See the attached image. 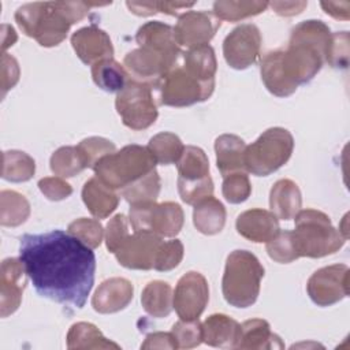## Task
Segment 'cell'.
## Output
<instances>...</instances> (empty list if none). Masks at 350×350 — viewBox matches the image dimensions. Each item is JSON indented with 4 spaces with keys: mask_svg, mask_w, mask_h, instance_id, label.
<instances>
[{
    "mask_svg": "<svg viewBox=\"0 0 350 350\" xmlns=\"http://www.w3.org/2000/svg\"><path fill=\"white\" fill-rule=\"evenodd\" d=\"M126 5L138 16H149L159 12V1H126Z\"/></svg>",
    "mask_w": 350,
    "mask_h": 350,
    "instance_id": "db71d44e",
    "label": "cell"
},
{
    "mask_svg": "<svg viewBox=\"0 0 350 350\" xmlns=\"http://www.w3.org/2000/svg\"><path fill=\"white\" fill-rule=\"evenodd\" d=\"M331 41L329 27L309 19L293 27L284 51H271L261 60L260 72L265 88L278 97L293 94L321 70Z\"/></svg>",
    "mask_w": 350,
    "mask_h": 350,
    "instance_id": "7a4b0ae2",
    "label": "cell"
},
{
    "mask_svg": "<svg viewBox=\"0 0 350 350\" xmlns=\"http://www.w3.org/2000/svg\"><path fill=\"white\" fill-rule=\"evenodd\" d=\"M272 10L282 16H293L304 11V8L308 5L306 1H273L269 3Z\"/></svg>",
    "mask_w": 350,
    "mask_h": 350,
    "instance_id": "f5cc1de1",
    "label": "cell"
},
{
    "mask_svg": "<svg viewBox=\"0 0 350 350\" xmlns=\"http://www.w3.org/2000/svg\"><path fill=\"white\" fill-rule=\"evenodd\" d=\"M171 334L179 349H193L202 342V324L196 320H179L172 325Z\"/></svg>",
    "mask_w": 350,
    "mask_h": 350,
    "instance_id": "7bdbcfd3",
    "label": "cell"
},
{
    "mask_svg": "<svg viewBox=\"0 0 350 350\" xmlns=\"http://www.w3.org/2000/svg\"><path fill=\"white\" fill-rule=\"evenodd\" d=\"M26 269L21 258H5L0 271V313L1 317L12 314L21 305L26 284Z\"/></svg>",
    "mask_w": 350,
    "mask_h": 350,
    "instance_id": "e0dca14e",
    "label": "cell"
},
{
    "mask_svg": "<svg viewBox=\"0 0 350 350\" xmlns=\"http://www.w3.org/2000/svg\"><path fill=\"white\" fill-rule=\"evenodd\" d=\"M302 198L297 183L290 179L278 180L269 193L271 212L282 220H290L301 211Z\"/></svg>",
    "mask_w": 350,
    "mask_h": 350,
    "instance_id": "603a6c76",
    "label": "cell"
},
{
    "mask_svg": "<svg viewBox=\"0 0 350 350\" xmlns=\"http://www.w3.org/2000/svg\"><path fill=\"white\" fill-rule=\"evenodd\" d=\"M183 258V245L179 239L163 241L156 253L153 268L156 271H171L179 265Z\"/></svg>",
    "mask_w": 350,
    "mask_h": 350,
    "instance_id": "f6af8a7d",
    "label": "cell"
},
{
    "mask_svg": "<svg viewBox=\"0 0 350 350\" xmlns=\"http://www.w3.org/2000/svg\"><path fill=\"white\" fill-rule=\"evenodd\" d=\"M130 235L129 232V219L123 213L115 215L107 224L105 228V243L111 253H115L118 247Z\"/></svg>",
    "mask_w": 350,
    "mask_h": 350,
    "instance_id": "7dc6e473",
    "label": "cell"
},
{
    "mask_svg": "<svg viewBox=\"0 0 350 350\" xmlns=\"http://www.w3.org/2000/svg\"><path fill=\"white\" fill-rule=\"evenodd\" d=\"M107 5L85 1L29 3L19 7L15 21L23 34L34 38L41 46H56L67 36L70 27L82 21L90 7Z\"/></svg>",
    "mask_w": 350,
    "mask_h": 350,
    "instance_id": "3957f363",
    "label": "cell"
},
{
    "mask_svg": "<svg viewBox=\"0 0 350 350\" xmlns=\"http://www.w3.org/2000/svg\"><path fill=\"white\" fill-rule=\"evenodd\" d=\"M19 258L41 297L75 309L83 308L94 284L93 249L68 231L53 230L22 235Z\"/></svg>",
    "mask_w": 350,
    "mask_h": 350,
    "instance_id": "6da1fadb",
    "label": "cell"
},
{
    "mask_svg": "<svg viewBox=\"0 0 350 350\" xmlns=\"http://www.w3.org/2000/svg\"><path fill=\"white\" fill-rule=\"evenodd\" d=\"M133 294L134 288L130 280L124 278H109L96 290L92 298V306L103 314L116 313L131 302Z\"/></svg>",
    "mask_w": 350,
    "mask_h": 350,
    "instance_id": "ffe728a7",
    "label": "cell"
},
{
    "mask_svg": "<svg viewBox=\"0 0 350 350\" xmlns=\"http://www.w3.org/2000/svg\"><path fill=\"white\" fill-rule=\"evenodd\" d=\"M193 223L201 234L215 235L220 232L226 224L224 205L213 196L201 200L194 205Z\"/></svg>",
    "mask_w": 350,
    "mask_h": 350,
    "instance_id": "4316f807",
    "label": "cell"
},
{
    "mask_svg": "<svg viewBox=\"0 0 350 350\" xmlns=\"http://www.w3.org/2000/svg\"><path fill=\"white\" fill-rule=\"evenodd\" d=\"M156 161L146 146L127 145L100 159L94 165L96 176L108 187L122 190L154 170Z\"/></svg>",
    "mask_w": 350,
    "mask_h": 350,
    "instance_id": "8992f818",
    "label": "cell"
},
{
    "mask_svg": "<svg viewBox=\"0 0 350 350\" xmlns=\"http://www.w3.org/2000/svg\"><path fill=\"white\" fill-rule=\"evenodd\" d=\"M129 220L134 231H150L161 238H172L183 226V211L176 202L156 201L133 204Z\"/></svg>",
    "mask_w": 350,
    "mask_h": 350,
    "instance_id": "ba28073f",
    "label": "cell"
},
{
    "mask_svg": "<svg viewBox=\"0 0 350 350\" xmlns=\"http://www.w3.org/2000/svg\"><path fill=\"white\" fill-rule=\"evenodd\" d=\"M93 82L108 93H119L130 81L123 64L113 59H105L92 66Z\"/></svg>",
    "mask_w": 350,
    "mask_h": 350,
    "instance_id": "f546056e",
    "label": "cell"
},
{
    "mask_svg": "<svg viewBox=\"0 0 350 350\" xmlns=\"http://www.w3.org/2000/svg\"><path fill=\"white\" fill-rule=\"evenodd\" d=\"M245 141L234 134H223L215 141L216 165L223 176L245 170Z\"/></svg>",
    "mask_w": 350,
    "mask_h": 350,
    "instance_id": "7402d4cb",
    "label": "cell"
},
{
    "mask_svg": "<svg viewBox=\"0 0 350 350\" xmlns=\"http://www.w3.org/2000/svg\"><path fill=\"white\" fill-rule=\"evenodd\" d=\"M310 299L319 306H331L349 295V267L334 264L317 269L306 283Z\"/></svg>",
    "mask_w": 350,
    "mask_h": 350,
    "instance_id": "7c38bea8",
    "label": "cell"
},
{
    "mask_svg": "<svg viewBox=\"0 0 350 350\" xmlns=\"http://www.w3.org/2000/svg\"><path fill=\"white\" fill-rule=\"evenodd\" d=\"M38 189L51 201H60L71 196L72 187L60 176H46L40 179Z\"/></svg>",
    "mask_w": 350,
    "mask_h": 350,
    "instance_id": "c3c4849f",
    "label": "cell"
},
{
    "mask_svg": "<svg viewBox=\"0 0 350 350\" xmlns=\"http://www.w3.org/2000/svg\"><path fill=\"white\" fill-rule=\"evenodd\" d=\"M293 237L299 257L320 258L338 252L346 242L329 217L316 209H301L295 215Z\"/></svg>",
    "mask_w": 350,
    "mask_h": 350,
    "instance_id": "5b68a950",
    "label": "cell"
},
{
    "mask_svg": "<svg viewBox=\"0 0 350 350\" xmlns=\"http://www.w3.org/2000/svg\"><path fill=\"white\" fill-rule=\"evenodd\" d=\"M221 193L230 204H241L246 201L252 193V185L245 171L232 172L223 176Z\"/></svg>",
    "mask_w": 350,
    "mask_h": 350,
    "instance_id": "60d3db41",
    "label": "cell"
},
{
    "mask_svg": "<svg viewBox=\"0 0 350 350\" xmlns=\"http://www.w3.org/2000/svg\"><path fill=\"white\" fill-rule=\"evenodd\" d=\"M30 215L29 201L14 190L0 193V223L5 227H16L26 221Z\"/></svg>",
    "mask_w": 350,
    "mask_h": 350,
    "instance_id": "1f68e13d",
    "label": "cell"
},
{
    "mask_svg": "<svg viewBox=\"0 0 350 350\" xmlns=\"http://www.w3.org/2000/svg\"><path fill=\"white\" fill-rule=\"evenodd\" d=\"M71 45L77 56L85 64H96L105 59H113V46L109 36L96 27L86 26L71 36Z\"/></svg>",
    "mask_w": 350,
    "mask_h": 350,
    "instance_id": "ac0fdd59",
    "label": "cell"
},
{
    "mask_svg": "<svg viewBox=\"0 0 350 350\" xmlns=\"http://www.w3.org/2000/svg\"><path fill=\"white\" fill-rule=\"evenodd\" d=\"M209 299L208 282L200 272L190 271L179 280L174 291L172 306L182 320L198 319Z\"/></svg>",
    "mask_w": 350,
    "mask_h": 350,
    "instance_id": "5bb4252c",
    "label": "cell"
},
{
    "mask_svg": "<svg viewBox=\"0 0 350 350\" xmlns=\"http://www.w3.org/2000/svg\"><path fill=\"white\" fill-rule=\"evenodd\" d=\"M194 3H179V1H159V12L168 15H178L180 10L193 7Z\"/></svg>",
    "mask_w": 350,
    "mask_h": 350,
    "instance_id": "11a10c76",
    "label": "cell"
},
{
    "mask_svg": "<svg viewBox=\"0 0 350 350\" xmlns=\"http://www.w3.org/2000/svg\"><path fill=\"white\" fill-rule=\"evenodd\" d=\"M3 30V42H1V48H3V53H5V49L11 45H14V42L18 40L15 30L12 29V26L10 25H3L1 26Z\"/></svg>",
    "mask_w": 350,
    "mask_h": 350,
    "instance_id": "9f6ffc18",
    "label": "cell"
},
{
    "mask_svg": "<svg viewBox=\"0 0 350 350\" xmlns=\"http://www.w3.org/2000/svg\"><path fill=\"white\" fill-rule=\"evenodd\" d=\"M183 67L201 81L215 82L217 63L213 48L211 45L190 48L183 56Z\"/></svg>",
    "mask_w": 350,
    "mask_h": 350,
    "instance_id": "4dcf8cb0",
    "label": "cell"
},
{
    "mask_svg": "<svg viewBox=\"0 0 350 350\" xmlns=\"http://www.w3.org/2000/svg\"><path fill=\"white\" fill-rule=\"evenodd\" d=\"M178 191L183 202L189 205H196L201 200L212 196L213 182L211 175L197 180L178 179Z\"/></svg>",
    "mask_w": 350,
    "mask_h": 350,
    "instance_id": "ee69618b",
    "label": "cell"
},
{
    "mask_svg": "<svg viewBox=\"0 0 350 350\" xmlns=\"http://www.w3.org/2000/svg\"><path fill=\"white\" fill-rule=\"evenodd\" d=\"M172 288L167 282H149L141 294V304L144 310L157 319L167 317L172 310Z\"/></svg>",
    "mask_w": 350,
    "mask_h": 350,
    "instance_id": "83f0119b",
    "label": "cell"
},
{
    "mask_svg": "<svg viewBox=\"0 0 350 350\" xmlns=\"http://www.w3.org/2000/svg\"><path fill=\"white\" fill-rule=\"evenodd\" d=\"M284 345L278 335L271 331L268 321L262 319L246 320L241 324V335L237 349H283Z\"/></svg>",
    "mask_w": 350,
    "mask_h": 350,
    "instance_id": "d4e9b609",
    "label": "cell"
},
{
    "mask_svg": "<svg viewBox=\"0 0 350 350\" xmlns=\"http://www.w3.org/2000/svg\"><path fill=\"white\" fill-rule=\"evenodd\" d=\"M219 26L220 21L208 11H187L178 16L174 37L179 46L189 49L208 45Z\"/></svg>",
    "mask_w": 350,
    "mask_h": 350,
    "instance_id": "2e32d148",
    "label": "cell"
},
{
    "mask_svg": "<svg viewBox=\"0 0 350 350\" xmlns=\"http://www.w3.org/2000/svg\"><path fill=\"white\" fill-rule=\"evenodd\" d=\"M261 49V34L256 25L237 26L223 41V55L227 64L235 70H245L254 64Z\"/></svg>",
    "mask_w": 350,
    "mask_h": 350,
    "instance_id": "4fadbf2b",
    "label": "cell"
},
{
    "mask_svg": "<svg viewBox=\"0 0 350 350\" xmlns=\"http://www.w3.org/2000/svg\"><path fill=\"white\" fill-rule=\"evenodd\" d=\"M178 179L197 180L209 175V161L205 152L197 146H185L180 159L176 163Z\"/></svg>",
    "mask_w": 350,
    "mask_h": 350,
    "instance_id": "836d02e7",
    "label": "cell"
},
{
    "mask_svg": "<svg viewBox=\"0 0 350 350\" xmlns=\"http://www.w3.org/2000/svg\"><path fill=\"white\" fill-rule=\"evenodd\" d=\"M241 324L227 314H211L202 323V342L213 347L237 349Z\"/></svg>",
    "mask_w": 350,
    "mask_h": 350,
    "instance_id": "44dd1931",
    "label": "cell"
},
{
    "mask_svg": "<svg viewBox=\"0 0 350 350\" xmlns=\"http://www.w3.org/2000/svg\"><path fill=\"white\" fill-rule=\"evenodd\" d=\"M178 345L171 332H153L145 338L141 349H176Z\"/></svg>",
    "mask_w": 350,
    "mask_h": 350,
    "instance_id": "f907efd6",
    "label": "cell"
},
{
    "mask_svg": "<svg viewBox=\"0 0 350 350\" xmlns=\"http://www.w3.org/2000/svg\"><path fill=\"white\" fill-rule=\"evenodd\" d=\"M163 238L150 231H134L113 253L118 262L129 269H152Z\"/></svg>",
    "mask_w": 350,
    "mask_h": 350,
    "instance_id": "9a60e30c",
    "label": "cell"
},
{
    "mask_svg": "<svg viewBox=\"0 0 350 350\" xmlns=\"http://www.w3.org/2000/svg\"><path fill=\"white\" fill-rule=\"evenodd\" d=\"M179 55L165 53L150 46H138L130 51L123 59L130 79L159 88L161 79L176 66Z\"/></svg>",
    "mask_w": 350,
    "mask_h": 350,
    "instance_id": "8fae6325",
    "label": "cell"
},
{
    "mask_svg": "<svg viewBox=\"0 0 350 350\" xmlns=\"http://www.w3.org/2000/svg\"><path fill=\"white\" fill-rule=\"evenodd\" d=\"M264 268L258 258L247 250H234L228 254L221 280L223 297L231 306H252L258 294Z\"/></svg>",
    "mask_w": 350,
    "mask_h": 350,
    "instance_id": "277c9868",
    "label": "cell"
},
{
    "mask_svg": "<svg viewBox=\"0 0 350 350\" xmlns=\"http://www.w3.org/2000/svg\"><path fill=\"white\" fill-rule=\"evenodd\" d=\"M82 200L89 212L97 219L109 216L119 204V197L115 190L104 185L97 176L90 178L83 185Z\"/></svg>",
    "mask_w": 350,
    "mask_h": 350,
    "instance_id": "cb8c5ba5",
    "label": "cell"
},
{
    "mask_svg": "<svg viewBox=\"0 0 350 350\" xmlns=\"http://www.w3.org/2000/svg\"><path fill=\"white\" fill-rule=\"evenodd\" d=\"M235 227L239 235L256 243L268 242L280 231L278 217L271 211L260 208L242 212Z\"/></svg>",
    "mask_w": 350,
    "mask_h": 350,
    "instance_id": "d6986e66",
    "label": "cell"
},
{
    "mask_svg": "<svg viewBox=\"0 0 350 350\" xmlns=\"http://www.w3.org/2000/svg\"><path fill=\"white\" fill-rule=\"evenodd\" d=\"M325 62L334 68H346L349 64V33H331Z\"/></svg>",
    "mask_w": 350,
    "mask_h": 350,
    "instance_id": "bcb514c9",
    "label": "cell"
},
{
    "mask_svg": "<svg viewBox=\"0 0 350 350\" xmlns=\"http://www.w3.org/2000/svg\"><path fill=\"white\" fill-rule=\"evenodd\" d=\"M75 148L85 168H94L100 159L115 152V144L101 137L85 138Z\"/></svg>",
    "mask_w": 350,
    "mask_h": 350,
    "instance_id": "f35d334b",
    "label": "cell"
},
{
    "mask_svg": "<svg viewBox=\"0 0 350 350\" xmlns=\"http://www.w3.org/2000/svg\"><path fill=\"white\" fill-rule=\"evenodd\" d=\"M160 103L168 107H189L208 100L215 82H205L191 75L183 66H175L160 82Z\"/></svg>",
    "mask_w": 350,
    "mask_h": 350,
    "instance_id": "30bf717a",
    "label": "cell"
},
{
    "mask_svg": "<svg viewBox=\"0 0 350 350\" xmlns=\"http://www.w3.org/2000/svg\"><path fill=\"white\" fill-rule=\"evenodd\" d=\"M19 64L16 59L8 53L1 55V96L4 97L7 90L12 89L19 81Z\"/></svg>",
    "mask_w": 350,
    "mask_h": 350,
    "instance_id": "681fc988",
    "label": "cell"
},
{
    "mask_svg": "<svg viewBox=\"0 0 350 350\" xmlns=\"http://www.w3.org/2000/svg\"><path fill=\"white\" fill-rule=\"evenodd\" d=\"M135 41L138 46H150L161 52L180 55V48L174 37V29L160 21L142 25L135 34Z\"/></svg>",
    "mask_w": 350,
    "mask_h": 350,
    "instance_id": "484cf974",
    "label": "cell"
},
{
    "mask_svg": "<svg viewBox=\"0 0 350 350\" xmlns=\"http://www.w3.org/2000/svg\"><path fill=\"white\" fill-rule=\"evenodd\" d=\"M36 172L33 157L21 150H5L3 153V179L8 182H26Z\"/></svg>",
    "mask_w": 350,
    "mask_h": 350,
    "instance_id": "e575fe53",
    "label": "cell"
},
{
    "mask_svg": "<svg viewBox=\"0 0 350 350\" xmlns=\"http://www.w3.org/2000/svg\"><path fill=\"white\" fill-rule=\"evenodd\" d=\"M67 347L70 350L77 349H120V346L112 340H108L101 331L92 323H75L67 332Z\"/></svg>",
    "mask_w": 350,
    "mask_h": 350,
    "instance_id": "f1b7e54d",
    "label": "cell"
},
{
    "mask_svg": "<svg viewBox=\"0 0 350 350\" xmlns=\"http://www.w3.org/2000/svg\"><path fill=\"white\" fill-rule=\"evenodd\" d=\"M267 253L273 261L280 264H288L299 258L293 231H279L267 242Z\"/></svg>",
    "mask_w": 350,
    "mask_h": 350,
    "instance_id": "ab89813d",
    "label": "cell"
},
{
    "mask_svg": "<svg viewBox=\"0 0 350 350\" xmlns=\"http://www.w3.org/2000/svg\"><path fill=\"white\" fill-rule=\"evenodd\" d=\"M323 10L335 19L347 21L350 16V3L349 1H321Z\"/></svg>",
    "mask_w": 350,
    "mask_h": 350,
    "instance_id": "816d5d0a",
    "label": "cell"
},
{
    "mask_svg": "<svg viewBox=\"0 0 350 350\" xmlns=\"http://www.w3.org/2000/svg\"><path fill=\"white\" fill-rule=\"evenodd\" d=\"M267 1H216L213 3V15L219 21L238 22L265 11Z\"/></svg>",
    "mask_w": 350,
    "mask_h": 350,
    "instance_id": "8d00e7d4",
    "label": "cell"
},
{
    "mask_svg": "<svg viewBox=\"0 0 350 350\" xmlns=\"http://www.w3.org/2000/svg\"><path fill=\"white\" fill-rule=\"evenodd\" d=\"M115 107L123 124L131 130L150 127L159 115L152 88L133 79L116 94Z\"/></svg>",
    "mask_w": 350,
    "mask_h": 350,
    "instance_id": "9c48e42d",
    "label": "cell"
},
{
    "mask_svg": "<svg viewBox=\"0 0 350 350\" xmlns=\"http://www.w3.org/2000/svg\"><path fill=\"white\" fill-rule=\"evenodd\" d=\"M68 232L77 237L90 249L98 247L104 237V230L101 223L96 219H88V217H81L71 221L68 224Z\"/></svg>",
    "mask_w": 350,
    "mask_h": 350,
    "instance_id": "b9f144b4",
    "label": "cell"
},
{
    "mask_svg": "<svg viewBox=\"0 0 350 350\" xmlns=\"http://www.w3.org/2000/svg\"><path fill=\"white\" fill-rule=\"evenodd\" d=\"M51 170L56 176L71 178L85 170L75 146H62L51 156Z\"/></svg>",
    "mask_w": 350,
    "mask_h": 350,
    "instance_id": "74e56055",
    "label": "cell"
},
{
    "mask_svg": "<svg viewBox=\"0 0 350 350\" xmlns=\"http://www.w3.org/2000/svg\"><path fill=\"white\" fill-rule=\"evenodd\" d=\"M146 148L152 153L156 163L168 165L178 163L183 153L185 145L182 144L178 135L168 131H163L152 137Z\"/></svg>",
    "mask_w": 350,
    "mask_h": 350,
    "instance_id": "d6a6232c",
    "label": "cell"
},
{
    "mask_svg": "<svg viewBox=\"0 0 350 350\" xmlns=\"http://www.w3.org/2000/svg\"><path fill=\"white\" fill-rule=\"evenodd\" d=\"M293 149L291 133L283 127H271L246 146L245 170L256 176H268L288 161Z\"/></svg>",
    "mask_w": 350,
    "mask_h": 350,
    "instance_id": "52a82bcc",
    "label": "cell"
},
{
    "mask_svg": "<svg viewBox=\"0 0 350 350\" xmlns=\"http://www.w3.org/2000/svg\"><path fill=\"white\" fill-rule=\"evenodd\" d=\"M160 176L154 170H152L145 176L139 178L138 180L130 183L124 189H122V197L133 205V204H141V202H150L156 201L160 193Z\"/></svg>",
    "mask_w": 350,
    "mask_h": 350,
    "instance_id": "d590c367",
    "label": "cell"
}]
</instances>
